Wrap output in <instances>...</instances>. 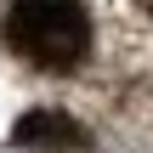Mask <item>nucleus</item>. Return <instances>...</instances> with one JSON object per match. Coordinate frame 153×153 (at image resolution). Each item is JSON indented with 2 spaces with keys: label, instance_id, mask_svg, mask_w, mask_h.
I'll return each instance as SVG.
<instances>
[{
  "label": "nucleus",
  "instance_id": "nucleus-1",
  "mask_svg": "<svg viewBox=\"0 0 153 153\" xmlns=\"http://www.w3.org/2000/svg\"><path fill=\"white\" fill-rule=\"evenodd\" d=\"M6 40L34 68H74L91 45V17L79 0H11Z\"/></svg>",
  "mask_w": 153,
  "mask_h": 153
},
{
  "label": "nucleus",
  "instance_id": "nucleus-2",
  "mask_svg": "<svg viewBox=\"0 0 153 153\" xmlns=\"http://www.w3.org/2000/svg\"><path fill=\"white\" fill-rule=\"evenodd\" d=\"M11 142H17V148H40V153H85L91 148V136H85L68 114H45V108L23 114L17 131H11Z\"/></svg>",
  "mask_w": 153,
  "mask_h": 153
},
{
  "label": "nucleus",
  "instance_id": "nucleus-3",
  "mask_svg": "<svg viewBox=\"0 0 153 153\" xmlns=\"http://www.w3.org/2000/svg\"><path fill=\"white\" fill-rule=\"evenodd\" d=\"M142 6H148V11H153V0H142Z\"/></svg>",
  "mask_w": 153,
  "mask_h": 153
}]
</instances>
